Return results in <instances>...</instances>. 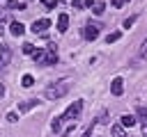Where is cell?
I'll return each mask as SVG.
<instances>
[{
	"instance_id": "23",
	"label": "cell",
	"mask_w": 147,
	"mask_h": 137,
	"mask_svg": "<svg viewBox=\"0 0 147 137\" xmlns=\"http://www.w3.org/2000/svg\"><path fill=\"white\" fill-rule=\"evenodd\" d=\"M71 5H74V9H83L85 7V0H71Z\"/></svg>"
},
{
	"instance_id": "1",
	"label": "cell",
	"mask_w": 147,
	"mask_h": 137,
	"mask_svg": "<svg viewBox=\"0 0 147 137\" xmlns=\"http://www.w3.org/2000/svg\"><path fill=\"white\" fill-rule=\"evenodd\" d=\"M67 91H69V82H67V80H60V82L48 84L46 91H44V96H46L48 100H57V98H62Z\"/></svg>"
},
{
	"instance_id": "14",
	"label": "cell",
	"mask_w": 147,
	"mask_h": 137,
	"mask_svg": "<svg viewBox=\"0 0 147 137\" xmlns=\"http://www.w3.org/2000/svg\"><path fill=\"white\" fill-rule=\"evenodd\" d=\"M21 84H23V87H32V84H34V78H32L30 73H25V75L21 78Z\"/></svg>"
},
{
	"instance_id": "27",
	"label": "cell",
	"mask_w": 147,
	"mask_h": 137,
	"mask_svg": "<svg viewBox=\"0 0 147 137\" xmlns=\"http://www.w3.org/2000/svg\"><path fill=\"white\" fill-rule=\"evenodd\" d=\"M2 34H5V23L0 21V37H2Z\"/></svg>"
},
{
	"instance_id": "21",
	"label": "cell",
	"mask_w": 147,
	"mask_h": 137,
	"mask_svg": "<svg viewBox=\"0 0 147 137\" xmlns=\"http://www.w3.org/2000/svg\"><path fill=\"white\" fill-rule=\"evenodd\" d=\"M117 39H119V32H110V34L106 37V43H115Z\"/></svg>"
},
{
	"instance_id": "11",
	"label": "cell",
	"mask_w": 147,
	"mask_h": 137,
	"mask_svg": "<svg viewBox=\"0 0 147 137\" xmlns=\"http://www.w3.org/2000/svg\"><path fill=\"white\" fill-rule=\"evenodd\" d=\"M7 9H25V2L23 0H9L7 2Z\"/></svg>"
},
{
	"instance_id": "6",
	"label": "cell",
	"mask_w": 147,
	"mask_h": 137,
	"mask_svg": "<svg viewBox=\"0 0 147 137\" xmlns=\"http://www.w3.org/2000/svg\"><path fill=\"white\" fill-rule=\"evenodd\" d=\"M122 91H124V80L122 78H115L110 82V94L113 96H122Z\"/></svg>"
},
{
	"instance_id": "10",
	"label": "cell",
	"mask_w": 147,
	"mask_h": 137,
	"mask_svg": "<svg viewBox=\"0 0 147 137\" xmlns=\"http://www.w3.org/2000/svg\"><path fill=\"white\" fill-rule=\"evenodd\" d=\"M37 103H39L37 98H30V100H25V103H21V105H18V112H28V110H32Z\"/></svg>"
},
{
	"instance_id": "7",
	"label": "cell",
	"mask_w": 147,
	"mask_h": 137,
	"mask_svg": "<svg viewBox=\"0 0 147 137\" xmlns=\"http://www.w3.org/2000/svg\"><path fill=\"white\" fill-rule=\"evenodd\" d=\"M67 30H69V16H67V14H60V16H57V32L64 34Z\"/></svg>"
},
{
	"instance_id": "22",
	"label": "cell",
	"mask_w": 147,
	"mask_h": 137,
	"mask_svg": "<svg viewBox=\"0 0 147 137\" xmlns=\"http://www.w3.org/2000/svg\"><path fill=\"white\" fill-rule=\"evenodd\" d=\"M7 121H9V123H16V121H18V114H16V112H9V114H7Z\"/></svg>"
},
{
	"instance_id": "17",
	"label": "cell",
	"mask_w": 147,
	"mask_h": 137,
	"mask_svg": "<svg viewBox=\"0 0 147 137\" xmlns=\"http://www.w3.org/2000/svg\"><path fill=\"white\" fill-rule=\"evenodd\" d=\"M103 9H106V5H103V2H96V5L92 7V11H94L96 16H101V14H103Z\"/></svg>"
},
{
	"instance_id": "15",
	"label": "cell",
	"mask_w": 147,
	"mask_h": 137,
	"mask_svg": "<svg viewBox=\"0 0 147 137\" xmlns=\"http://www.w3.org/2000/svg\"><path fill=\"white\" fill-rule=\"evenodd\" d=\"M138 116H140V123H142V128L147 130V110H138Z\"/></svg>"
},
{
	"instance_id": "4",
	"label": "cell",
	"mask_w": 147,
	"mask_h": 137,
	"mask_svg": "<svg viewBox=\"0 0 147 137\" xmlns=\"http://www.w3.org/2000/svg\"><path fill=\"white\" fill-rule=\"evenodd\" d=\"M48 27H51V21H48V18H39V21L32 23V32H34V34H46Z\"/></svg>"
},
{
	"instance_id": "3",
	"label": "cell",
	"mask_w": 147,
	"mask_h": 137,
	"mask_svg": "<svg viewBox=\"0 0 147 137\" xmlns=\"http://www.w3.org/2000/svg\"><path fill=\"white\" fill-rule=\"evenodd\" d=\"M99 30H101V25L99 23H85V27H83V37L87 39V41H94L96 37H99Z\"/></svg>"
},
{
	"instance_id": "12",
	"label": "cell",
	"mask_w": 147,
	"mask_h": 137,
	"mask_svg": "<svg viewBox=\"0 0 147 137\" xmlns=\"http://www.w3.org/2000/svg\"><path fill=\"white\" fill-rule=\"evenodd\" d=\"M32 59H34V64H44V59H46V50H34Z\"/></svg>"
},
{
	"instance_id": "26",
	"label": "cell",
	"mask_w": 147,
	"mask_h": 137,
	"mask_svg": "<svg viewBox=\"0 0 147 137\" xmlns=\"http://www.w3.org/2000/svg\"><path fill=\"white\" fill-rule=\"evenodd\" d=\"M83 137H92V128H87V130H85V135H83Z\"/></svg>"
},
{
	"instance_id": "16",
	"label": "cell",
	"mask_w": 147,
	"mask_h": 137,
	"mask_svg": "<svg viewBox=\"0 0 147 137\" xmlns=\"http://www.w3.org/2000/svg\"><path fill=\"white\" fill-rule=\"evenodd\" d=\"M138 55H140V59H147V39L140 43V50H138Z\"/></svg>"
},
{
	"instance_id": "29",
	"label": "cell",
	"mask_w": 147,
	"mask_h": 137,
	"mask_svg": "<svg viewBox=\"0 0 147 137\" xmlns=\"http://www.w3.org/2000/svg\"><path fill=\"white\" fill-rule=\"evenodd\" d=\"M2 64H5V57H2V55H0V66H2Z\"/></svg>"
},
{
	"instance_id": "20",
	"label": "cell",
	"mask_w": 147,
	"mask_h": 137,
	"mask_svg": "<svg viewBox=\"0 0 147 137\" xmlns=\"http://www.w3.org/2000/svg\"><path fill=\"white\" fill-rule=\"evenodd\" d=\"M60 126H62V116H55V119H53V123H51V128H53L55 132H60Z\"/></svg>"
},
{
	"instance_id": "5",
	"label": "cell",
	"mask_w": 147,
	"mask_h": 137,
	"mask_svg": "<svg viewBox=\"0 0 147 137\" xmlns=\"http://www.w3.org/2000/svg\"><path fill=\"white\" fill-rule=\"evenodd\" d=\"M44 64H46V66L57 64V46H55V43H51V46L46 48V59H44Z\"/></svg>"
},
{
	"instance_id": "18",
	"label": "cell",
	"mask_w": 147,
	"mask_h": 137,
	"mask_svg": "<svg viewBox=\"0 0 147 137\" xmlns=\"http://www.w3.org/2000/svg\"><path fill=\"white\" fill-rule=\"evenodd\" d=\"M136 21H138V16H129V18H124V23H122V27H126V30H129V27H131V25H133Z\"/></svg>"
},
{
	"instance_id": "28",
	"label": "cell",
	"mask_w": 147,
	"mask_h": 137,
	"mask_svg": "<svg viewBox=\"0 0 147 137\" xmlns=\"http://www.w3.org/2000/svg\"><path fill=\"white\" fill-rule=\"evenodd\" d=\"M2 96H5V87L0 84V98H2Z\"/></svg>"
},
{
	"instance_id": "24",
	"label": "cell",
	"mask_w": 147,
	"mask_h": 137,
	"mask_svg": "<svg viewBox=\"0 0 147 137\" xmlns=\"http://www.w3.org/2000/svg\"><path fill=\"white\" fill-rule=\"evenodd\" d=\"M94 5H96L94 0H85V7H94Z\"/></svg>"
},
{
	"instance_id": "2",
	"label": "cell",
	"mask_w": 147,
	"mask_h": 137,
	"mask_svg": "<svg viewBox=\"0 0 147 137\" xmlns=\"http://www.w3.org/2000/svg\"><path fill=\"white\" fill-rule=\"evenodd\" d=\"M80 112H83V100H74V103L64 110L62 121H74V119H78V116H80Z\"/></svg>"
},
{
	"instance_id": "13",
	"label": "cell",
	"mask_w": 147,
	"mask_h": 137,
	"mask_svg": "<svg viewBox=\"0 0 147 137\" xmlns=\"http://www.w3.org/2000/svg\"><path fill=\"white\" fill-rule=\"evenodd\" d=\"M110 132H113V137H124V126L122 123H115L110 128Z\"/></svg>"
},
{
	"instance_id": "25",
	"label": "cell",
	"mask_w": 147,
	"mask_h": 137,
	"mask_svg": "<svg viewBox=\"0 0 147 137\" xmlns=\"http://www.w3.org/2000/svg\"><path fill=\"white\" fill-rule=\"evenodd\" d=\"M122 2H124V0H113V5H115V7H122Z\"/></svg>"
},
{
	"instance_id": "8",
	"label": "cell",
	"mask_w": 147,
	"mask_h": 137,
	"mask_svg": "<svg viewBox=\"0 0 147 137\" xmlns=\"http://www.w3.org/2000/svg\"><path fill=\"white\" fill-rule=\"evenodd\" d=\"M9 32H11V34H14V37H21V34H23V32H25V27H23V25H21V23H18V21H14V23H11V25H9Z\"/></svg>"
},
{
	"instance_id": "9",
	"label": "cell",
	"mask_w": 147,
	"mask_h": 137,
	"mask_svg": "<svg viewBox=\"0 0 147 137\" xmlns=\"http://www.w3.org/2000/svg\"><path fill=\"white\" fill-rule=\"evenodd\" d=\"M119 123H122L124 128H131V126H136V116H131V114H122V116H119Z\"/></svg>"
},
{
	"instance_id": "19",
	"label": "cell",
	"mask_w": 147,
	"mask_h": 137,
	"mask_svg": "<svg viewBox=\"0 0 147 137\" xmlns=\"http://www.w3.org/2000/svg\"><path fill=\"white\" fill-rule=\"evenodd\" d=\"M23 53H25V55H34V43H28V41H25V43H23Z\"/></svg>"
}]
</instances>
